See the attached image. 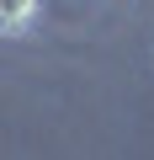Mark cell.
Listing matches in <instances>:
<instances>
[{"instance_id":"6da1fadb","label":"cell","mask_w":154,"mask_h":160,"mask_svg":"<svg viewBox=\"0 0 154 160\" xmlns=\"http://www.w3.org/2000/svg\"><path fill=\"white\" fill-rule=\"evenodd\" d=\"M37 16V0H0V32H21Z\"/></svg>"}]
</instances>
